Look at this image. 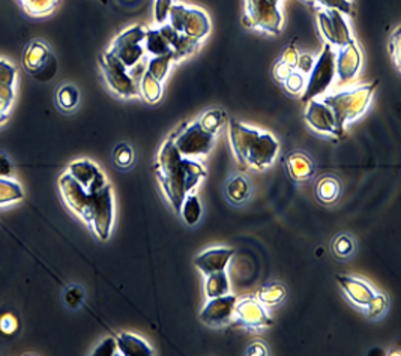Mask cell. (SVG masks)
Wrapping results in <instances>:
<instances>
[{
  "instance_id": "obj_1",
  "label": "cell",
  "mask_w": 401,
  "mask_h": 356,
  "mask_svg": "<svg viewBox=\"0 0 401 356\" xmlns=\"http://www.w3.org/2000/svg\"><path fill=\"white\" fill-rule=\"evenodd\" d=\"M59 188L69 209L78 214L101 241L110 236L113 224V196L111 185L101 190L87 191L69 173L59 177Z\"/></svg>"
},
{
  "instance_id": "obj_2",
  "label": "cell",
  "mask_w": 401,
  "mask_h": 356,
  "mask_svg": "<svg viewBox=\"0 0 401 356\" xmlns=\"http://www.w3.org/2000/svg\"><path fill=\"white\" fill-rule=\"evenodd\" d=\"M157 176L166 192V197L176 212L181 215V208L186 194L197 187L200 179L206 176V170L194 159L184 157L176 149L173 139H170L160 152Z\"/></svg>"
},
{
  "instance_id": "obj_3",
  "label": "cell",
  "mask_w": 401,
  "mask_h": 356,
  "mask_svg": "<svg viewBox=\"0 0 401 356\" xmlns=\"http://www.w3.org/2000/svg\"><path fill=\"white\" fill-rule=\"evenodd\" d=\"M230 142L237 161L259 170L271 166L280 149L274 135L245 126L237 120H230Z\"/></svg>"
},
{
  "instance_id": "obj_4",
  "label": "cell",
  "mask_w": 401,
  "mask_h": 356,
  "mask_svg": "<svg viewBox=\"0 0 401 356\" xmlns=\"http://www.w3.org/2000/svg\"><path fill=\"white\" fill-rule=\"evenodd\" d=\"M376 86H378V82L359 86L351 89V91H345L323 98L322 102L328 105L334 113L335 135L340 137L345 134L346 124L351 122V120L356 119L358 116H361L367 110L368 104H370L371 100V95L376 91Z\"/></svg>"
},
{
  "instance_id": "obj_5",
  "label": "cell",
  "mask_w": 401,
  "mask_h": 356,
  "mask_svg": "<svg viewBox=\"0 0 401 356\" xmlns=\"http://www.w3.org/2000/svg\"><path fill=\"white\" fill-rule=\"evenodd\" d=\"M335 63H337V53L334 52L332 45L326 44L313 69L310 71V80L305 92L302 95V102L314 100L316 96L328 91L335 77Z\"/></svg>"
},
{
  "instance_id": "obj_6",
  "label": "cell",
  "mask_w": 401,
  "mask_h": 356,
  "mask_svg": "<svg viewBox=\"0 0 401 356\" xmlns=\"http://www.w3.org/2000/svg\"><path fill=\"white\" fill-rule=\"evenodd\" d=\"M169 17L170 26L186 38H191L199 43L202 38L208 35L209 20L199 10H193V8H185L181 5H171L169 10Z\"/></svg>"
},
{
  "instance_id": "obj_7",
  "label": "cell",
  "mask_w": 401,
  "mask_h": 356,
  "mask_svg": "<svg viewBox=\"0 0 401 356\" xmlns=\"http://www.w3.org/2000/svg\"><path fill=\"white\" fill-rule=\"evenodd\" d=\"M281 23L283 17L278 10V0H247V14L243 17L245 26L278 35L281 32Z\"/></svg>"
},
{
  "instance_id": "obj_8",
  "label": "cell",
  "mask_w": 401,
  "mask_h": 356,
  "mask_svg": "<svg viewBox=\"0 0 401 356\" xmlns=\"http://www.w3.org/2000/svg\"><path fill=\"white\" fill-rule=\"evenodd\" d=\"M171 139H173L176 149L181 152L184 157L191 158L208 155L212 146H214L215 134L208 133L197 120V122L186 125L182 129V133L175 134Z\"/></svg>"
},
{
  "instance_id": "obj_9",
  "label": "cell",
  "mask_w": 401,
  "mask_h": 356,
  "mask_svg": "<svg viewBox=\"0 0 401 356\" xmlns=\"http://www.w3.org/2000/svg\"><path fill=\"white\" fill-rule=\"evenodd\" d=\"M146 38V30L143 26L129 27L114 39L111 48L109 50L125 68H131L143 58L144 48L142 43Z\"/></svg>"
},
{
  "instance_id": "obj_10",
  "label": "cell",
  "mask_w": 401,
  "mask_h": 356,
  "mask_svg": "<svg viewBox=\"0 0 401 356\" xmlns=\"http://www.w3.org/2000/svg\"><path fill=\"white\" fill-rule=\"evenodd\" d=\"M101 67L104 69L105 80H107L109 86L113 89L118 95L124 96V98H129V96L137 95V86L136 82L127 72V68L122 65L113 54L109 52L104 53Z\"/></svg>"
},
{
  "instance_id": "obj_11",
  "label": "cell",
  "mask_w": 401,
  "mask_h": 356,
  "mask_svg": "<svg viewBox=\"0 0 401 356\" xmlns=\"http://www.w3.org/2000/svg\"><path fill=\"white\" fill-rule=\"evenodd\" d=\"M318 27H321L322 35L329 43V45L341 48L354 41V38L350 35V29L347 27L345 17H343V12L337 10L318 12Z\"/></svg>"
},
{
  "instance_id": "obj_12",
  "label": "cell",
  "mask_w": 401,
  "mask_h": 356,
  "mask_svg": "<svg viewBox=\"0 0 401 356\" xmlns=\"http://www.w3.org/2000/svg\"><path fill=\"white\" fill-rule=\"evenodd\" d=\"M237 298L228 293L224 296L212 298L200 314L202 322L210 326L224 325V323L232 318Z\"/></svg>"
},
{
  "instance_id": "obj_13",
  "label": "cell",
  "mask_w": 401,
  "mask_h": 356,
  "mask_svg": "<svg viewBox=\"0 0 401 356\" xmlns=\"http://www.w3.org/2000/svg\"><path fill=\"white\" fill-rule=\"evenodd\" d=\"M233 313L237 315V320H239L242 323V326L245 328L260 329L272 325V319L266 314L263 307L251 298L243 299L239 304L236 302Z\"/></svg>"
},
{
  "instance_id": "obj_14",
  "label": "cell",
  "mask_w": 401,
  "mask_h": 356,
  "mask_svg": "<svg viewBox=\"0 0 401 356\" xmlns=\"http://www.w3.org/2000/svg\"><path fill=\"white\" fill-rule=\"evenodd\" d=\"M68 173L87 191L101 190L109 183L104 173L91 161H76L69 166Z\"/></svg>"
},
{
  "instance_id": "obj_15",
  "label": "cell",
  "mask_w": 401,
  "mask_h": 356,
  "mask_svg": "<svg viewBox=\"0 0 401 356\" xmlns=\"http://www.w3.org/2000/svg\"><path fill=\"white\" fill-rule=\"evenodd\" d=\"M308 102H310L308 109L304 116L308 125L313 129H316L317 133L335 135V119H334L332 110L322 101L311 100Z\"/></svg>"
},
{
  "instance_id": "obj_16",
  "label": "cell",
  "mask_w": 401,
  "mask_h": 356,
  "mask_svg": "<svg viewBox=\"0 0 401 356\" xmlns=\"http://www.w3.org/2000/svg\"><path fill=\"white\" fill-rule=\"evenodd\" d=\"M361 67V53L356 47V43L351 41L347 45L340 48L337 63H335V74H338L343 83L356 76V72Z\"/></svg>"
},
{
  "instance_id": "obj_17",
  "label": "cell",
  "mask_w": 401,
  "mask_h": 356,
  "mask_svg": "<svg viewBox=\"0 0 401 356\" xmlns=\"http://www.w3.org/2000/svg\"><path fill=\"white\" fill-rule=\"evenodd\" d=\"M233 254V248H212L195 257L194 265L208 277V275L214 272L226 271V266Z\"/></svg>"
},
{
  "instance_id": "obj_18",
  "label": "cell",
  "mask_w": 401,
  "mask_h": 356,
  "mask_svg": "<svg viewBox=\"0 0 401 356\" xmlns=\"http://www.w3.org/2000/svg\"><path fill=\"white\" fill-rule=\"evenodd\" d=\"M337 281L345 290V293L349 296V299L354 304L359 307H367L374 296V292L367 282L351 278V277H343V275H337Z\"/></svg>"
},
{
  "instance_id": "obj_19",
  "label": "cell",
  "mask_w": 401,
  "mask_h": 356,
  "mask_svg": "<svg viewBox=\"0 0 401 356\" xmlns=\"http://www.w3.org/2000/svg\"><path fill=\"white\" fill-rule=\"evenodd\" d=\"M285 168L293 181L296 182H305L311 176L314 175V164L305 153L302 152H293L289 153L284 159Z\"/></svg>"
},
{
  "instance_id": "obj_20",
  "label": "cell",
  "mask_w": 401,
  "mask_h": 356,
  "mask_svg": "<svg viewBox=\"0 0 401 356\" xmlns=\"http://www.w3.org/2000/svg\"><path fill=\"white\" fill-rule=\"evenodd\" d=\"M118 349L124 356H152L153 351L144 340L129 333H122L116 337Z\"/></svg>"
},
{
  "instance_id": "obj_21",
  "label": "cell",
  "mask_w": 401,
  "mask_h": 356,
  "mask_svg": "<svg viewBox=\"0 0 401 356\" xmlns=\"http://www.w3.org/2000/svg\"><path fill=\"white\" fill-rule=\"evenodd\" d=\"M53 58V54L50 50L41 43H34L30 47L28 53L24 54V67H26L32 74H36V72L45 67L47 62Z\"/></svg>"
},
{
  "instance_id": "obj_22",
  "label": "cell",
  "mask_w": 401,
  "mask_h": 356,
  "mask_svg": "<svg viewBox=\"0 0 401 356\" xmlns=\"http://www.w3.org/2000/svg\"><path fill=\"white\" fill-rule=\"evenodd\" d=\"M144 43H146V50L155 56L173 53L171 52V47H170L166 32L162 27L158 30H146Z\"/></svg>"
},
{
  "instance_id": "obj_23",
  "label": "cell",
  "mask_w": 401,
  "mask_h": 356,
  "mask_svg": "<svg viewBox=\"0 0 401 356\" xmlns=\"http://www.w3.org/2000/svg\"><path fill=\"white\" fill-rule=\"evenodd\" d=\"M227 199L235 205L243 203L250 197V183L242 176H235L233 179L228 181L226 187Z\"/></svg>"
},
{
  "instance_id": "obj_24",
  "label": "cell",
  "mask_w": 401,
  "mask_h": 356,
  "mask_svg": "<svg viewBox=\"0 0 401 356\" xmlns=\"http://www.w3.org/2000/svg\"><path fill=\"white\" fill-rule=\"evenodd\" d=\"M230 289V282H228V277L226 271H219L208 275L206 280V295L209 299L224 296L228 293Z\"/></svg>"
},
{
  "instance_id": "obj_25",
  "label": "cell",
  "mask_w": 401,
  "mask_h": 356,
  "mask_svg": "<svg viewBox=\"0 0 401 356\" xmlns=\"http://www.w3.org/2000/svg\"><path fill=\"white\" fill-rule=\"evenodd\" d=\"M181 216L188 225H195L200 221L202 216V205L199 201V197L195 194H186V197L181 208Z\"/></svg>"
},
{
  "instance_id": "obj_26",
  "label": "cell",
  "mask_w": 401,
  "mask_h": 356,
  "mask_svg": "<svg viewBox=\"0 0 401 356\" xmlns=\"http://www.w3.org/2000/svg\"><path fill=\"white\" fill-rule=\"evenodd\" d=\"M23 188L15 181L0 177V206L11 205L14 201L23 199Z\"/></svg>"
},
{
  "instance_id": "obj_27",
  "label": "cell",
  "mask_w": 401,
  "mask_h": 356,
  "mask_svg": "<svg viewBox=\"0 0 401 356\" xmlns=\"http://www.w3.org/2000/svg\"><path fill=\"white\" fill-rule=\"evenodd\" d=\"M340 194V182L332 176L322 177L317 183V197L325 203H331Z\"/></svg>"
},
{
  "instance_id": "obj_28",
  "label": "cell",
  "mask_w": 401,
  "mask_h": 356,
  "mask_svg": "<svg viewBox=\"0 0 401 356\" xmlns=\"http://www.w3.org/2000/svg\"><path fill=\"white\" fill-rule=\"evenodd\" d=\"M284 296H285V289L283 285H278V282H275V285H269V286L261 287L257 293L259 301L266 307H272V305L280 304L284 299Z\"/></svg>"
},
{
  "instance_id": "obj_29",
  "label": "cell",
  "mask_w": 401,
  "mask_h": 356,
  "mask_svg": "<svg viewBox=\"0 0 401 356\" xmlns=\"http://www.w3.org/2000/svg\"><path fill=\"white\" fill-rule=\"evenodd\" d=\"M171 60H173V53L155 56V58L149 62V68H147L146 72H149V74L153 78H157L158 82H162L164 77L167 76V71H169Z\"/></svg>"
},
{
  "instance_id": "obj_30",
  "label": "cell",
  "mask_w": 401,
  "mask_h": 356,
  "mask_svg": "<svg viewBox=\"0 0 401 356\" xmlns=\"http://www.w3.org/2000/svg\"><path fill=\"white\" fill-rule=\"evenodd\" d=\"M78 100H80V96H78V91L76 86L65 85L59 89V91H57V104H59V107L62 110H67V111L74 110L77 107Z\"/></svg>"
},
{
  "instance_id": "obj_31",
  "label": "cell",
  "mask_w": 401,
  "mask_h": 356,
  "mask_svg": "<svg viewBox=\"0 0 401 356\" xmlns=\"http://www.w3.org/2000/svg\"><path fill=\"white\" fill-rule=\"evenodd\" d=\"M142 92L146 101L149 102L160 101L162 95L161 82H158L157 78H153L149 72H144V76L142 78Z\"/></svg>"
},
{
  "instance_id": "obj_32",
  "label": "cell",
  "mask_w": 401,
  "mask_h": 356,
  "mask_svg": "<svg viewBox=\"0 0 401 356\" xmlns=\"http://www.w3.org/2000/svg\"><path fill=\"white\" fill-rule=\"evenodd\" d=\"M226 120V115L219 109H214V110H209L204 113V115L199 119V124L206 129L208 133L212 134H217L218 129L223 126Z\"/></svg>"
},
{
  "instance_id": "obj_33",
  "label": "cell",
  "mask_w": 401,
  "mask_h": 356,
  "mask_svg": "<svg viewBox=\"0 0 401 356\" xmlns=\"http://www.w3.org/2000/svg\"><path fill=\"white\" fill-rule=\"evenodd\" d=\"M113 159L119 167H129L134 161V152L127 143H120L113 152Z\"/></svg>"
},
{
  "instance_id": "obj_34",
  "label": "cell",
  "mask_w": 401,
  "mask_h": 356,
  "mask_svg": "<svg viewBox=\"0 0 401 356\" xmlns=\"http://www.w3.org/2000/svg\"><path fill=\"white\" fill-rule=\"evenodd\" d=\"M63 299H65V302H67V305L69 307V309H72V310L78 309V307L83 304V301H85L83 289L78 287V286L67 287V290L63 292Z\"/></svg>"
},
{
  "instance_id": "obj_35",
  "label": "cell",
  "mask_w": 401,
  "mask_h": 356,
  "mask_svg": "<svg viewBox=\"0 0 401 356\" xmlns=\"http://www.w3.org/2000/svg\"><path fill=\"white\" fill-rule=\"evenodd\" d=\"M367 309H368V318L378 319L379 315L383 314L384 309H387V299H384L382 295H374L370 304L367 305Z\"/></svg>"
},
{
  "instance_id": "obj_36",
  "label": "cell",
  "mask_w": 401,
  "mask_h": 356,
  "mask_svg": "<svg viewBox=\"0 0 401 356\" xmlns=\"http://www.w3.org/2000/svg\"><path fill=\"white\" fill-rule=\"evenodd\" d=\"M19 329V319L12 313H6L0 318V331L6 335H12Z\"/></svg>"
},
{
  "instance_id": "obj_37",
  "label": "cell",
  "mask_w": 401,
  "mask_h": 356,
  "mask_svg": "<svg viewBox=\"0 0 401 356\" xmlns=\"http://www.w3.org/2000/svg\"><path fill=\"white\" fill-rule=\"evenodd\" d=\"M354 252V242L349 236H340L334 242V253L340 257H347Z\"/></svg>"
},
{
  "instance_id": "obj_38",
  "label": "cell",
  "mask_w": 401,
  "mask_h": 356,
  "mask_svg": "<svg viewBox=\"0 0 401 356\" xmlns=\"http://www.w3.org/2000/svg\"><path fill=\"white\" fill-rule=\"evenodd\" d=\"M118 349V343H116V338L109 337L102 340L100 343V346L96 347V351L94 352V356H113L116 353Z\"/></svg>"
},
{
  "instance_id": "obj_39",
  "label": "cell",
  "mask_w": 401,
  "mask_h": 356,
  "mask_svg": "<svg viewBox=\"0 0 401 356\" xmlns=\"http://www.w3.org/2000/svg\"><path fill=\"white\" fill-rule=\"evenodd\" d=\"M284 85H285V89H288L289 92L298 93L302 89V86L305 85L304 76L299 74V72H292V74L284 80Z\"/></svg>"
},
{
  "instance_id": "obj_40",
  "label": "cell",
  "mask_w": 401,
  "mask_h": 356,
  "mask_svg": "<svg viewBox=\"0 0 401 356\" xmlns=\"http://www.w3.org/2000/svg\"><path fill=\"white\" fill-rule=\"evenodd\" d=\"M321 5L326 6L328 10H337L345 14H351L350 0H321Z\"/></svg>"
},
{
  "instance_id": "obj_41",
  "label": "cell",
  "mask_w": 401,
  "mask_h": 356,
  "mask_svg": "<svg viewBox=\"0 0 401 356\" xmlns=\"http://www.w3.org/2000/svg\"><path fill=\"white\" fill-rule=\"evenodd\" d=\"M171 6V0H157V6H155V17L158 23H164L169 17V10Z\"/></svg>"
},
{
  "instance_id": "obj_42",
  "label": "cell",
  "mask_w": 401,
  "mask_h": 356,
  "mask_svg": "<svg viewBox=\"0 0 401 356\" xmlns=\"http://www.w3.org/2000/svg\"><path fill=\"white\" fill-rule=\"evenodd\" d=\"M298 58H299V54H298V52H296V48L293 47V44H290V45H288L284 48V52H283V54H281V62H284V63H288L289 67H292V68H294L296 67V62H298Z\"/></svg>"
},
{
  "instance_id": "obj_43",
  "label": "cell",
  "mask_w": 401,
  "mask_h": 356,
  "mask_svg": "<svg viewBox=\"0 0 401 356\" xmlns=\"http://www.w3.org/2000/svg\"><path fill=\"white\" fill-rule=\"evenodd\" d=\"M292 72H293V68L281 60H278V63L274 67V77L275 80H278V82H284V80L292 74Z\"/></svg>"
},
{
  "instance_id": "obj_44",
  "label": "cell",
  "mask_w": 401,
  "mask_h": 356,
  "mask_svg": "<svg viewBox=\"0 0 401 356\" xmlns=\"http://www.w3.org/2000/svg\"><path fill=\"white\" fill-rule=\"evenodd\" d=\"M314 67V59H313V56H310V54H301L299 58H298V62H296V68L304 74V72H310L311 69H313Z\"/></svg>"
},
{
  "instance_id": "obj_45",
  "label": "cell",
  "mask_w": 401,
  "mask_h": 356,
  "mask_svg": "<svg viewBox=\"0 0 401 356\" xmlns=\"http://www.w3.org/2000/svg\"><path fill=\"white\" fill-rule=\"evenodd\" d=\"M12 173L11 161L6 158V155L0 153V177H8Z\"/></svg>"
},
{
  "instance_id": "obj_46",
  "label": "cell",
  "mask_w": 401,
  "mask_h": 356,
  "mask_svg": "<svg viewBox=\"0 0 401 356\" xmlns=\"http://www.w3.org/2000/svg\"><path fill=\"white\" fill-rule=\"evenodd\" d=\"M268 352H266V347L263 346V344H260V343H256V344H252V346H250V349H248V352H247V355H260V356H263V355H266Z\"/></svg>"
}]
</instances>
